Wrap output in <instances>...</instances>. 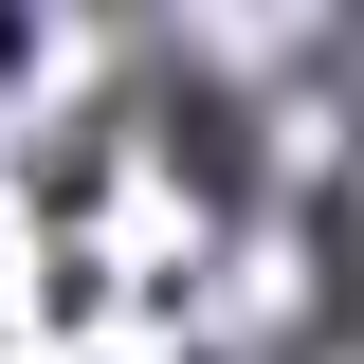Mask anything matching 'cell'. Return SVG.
I'll return each instance as SVG.
<instances>
[{
  "label": "cell",
  "mask_w": 364,
  "mask_h": 364,
  "mask_svg": "<svg viewBox=\"0 0 364 364\" xmlns=\"http://www.w3.org/2000/svg\"><path fill=\"white\" fill-rule=\"evenodd\" d=\"M18 55H37V0H0V73H18Z\"/></svg>",
  "instance_id": "1"
}]
</instances>
